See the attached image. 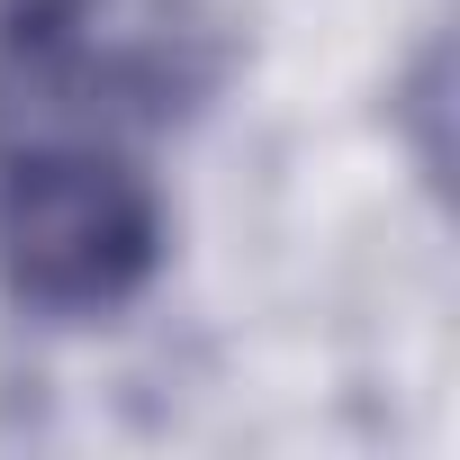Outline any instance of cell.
<instances>
[{
  "label": "cell",
  "instance_id": "cell-1",
  "mask_svg": "<svg viewBox=\"0 0 460 460\" xmlns=\"http://www.w3.org/2000/svg\"><path fill=\"white\" fill-rule=\"evenodd\" d=\"M163 145L0 118V307L28 325H118L172 271Z\"/></svg>",
  "mask_w": 460,
  "mask_h": 460
},
{
  "label": "cell",
  "instance_id": "cell-2",
  "mask_svg": "<svg viewBox=\"0 0 460 460\" xmlns=\"http://www.w3.org/2000/svg\"><path fill=\"white\" fill-rule=\"evenodd\" d=\"M235 64L217 0H0V118L172 145L226 100Z\"/></svg>",
  "mask_w": 460,
  "mask_h": 460
}]
</instances>
